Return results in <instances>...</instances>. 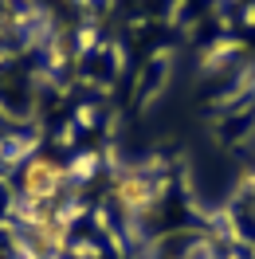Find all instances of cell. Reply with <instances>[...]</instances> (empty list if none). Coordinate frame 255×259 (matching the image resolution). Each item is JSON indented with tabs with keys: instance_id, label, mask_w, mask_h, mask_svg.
<instances>
[{
	"instance_id": "3",
	"label": "cell",
	"mask_w": 255,
	"mask_h": 259,
	"mask_svg": "<svg viewBox=\"0 0 255 259\" xmlns=\"http://www.w3.org/2000/svg\"><path fill=\"white\" fill-rule=\"evenodd\" d=\"M157 193L161 189H157V181L149 177V169H138V165L118 169L110 177V200L126 212V216H145V212H153Z\"/></svg>"
},
{
	"instance_id": "1",
	"label": "cell",
	"mask_w": 255,
	"mask_h": 259,
	"mask_svg": "<svg viewBox=\"0 0 255 259\" xmlns=\"http://www.w3.org/2000/svg\"><path fill=\"white\" fill-rule=\"evenodd\" d=\"M71 185V165L55 161V157H28L20 169V200L28 208H51L59 204L63 189Z\"/></svg>"
},
{
	"instance_id": "2",
	"label": "cell",
	"mask_w": 255,
	"mask_h": 259,
	"mask_svg": "<svg viewBox=\"0 0 255 259\" xmlns=\"http://www.w3.org/2000/svg\"><path fill=\"white\" fill-rule=\"evenodd\" d=\"M24 243L32 259H59L71 243V212L51 204V208H28L24 216Z\"/></svg>"
},
{
	"instance_id": "4",
	"label": "cell",
	"mask_w": 255,
	"mask_h": 259,
	"mask_svg": "<svg viewBox=\"0 0 255 259\" xmlns=\"http://www.w3.org/2000/svg\"><path fill=\"white\" fill-rule=\"evenodd\" d=\"M4 4H35V0H4Z\"/></svg>"
}]
</instances>
